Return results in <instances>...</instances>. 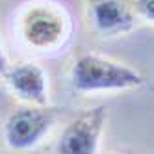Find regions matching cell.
Segmentation results:
<instances>
[{
	"instance_id": "1",
	"label": "cell",
	"mask_w": 154,
	"mask_h": 154,
	"mask_svg": "<svg viewBox=\"0 0 154 154\" xmlns=\"http://www.w3.org/2000/svg\"><path fill=\"white\" fill-rule=\"evenodd\" d=\"M20 37L30 48L39 52H52L65 47L71 39L72 23L63 8L50 2L30 4L19 19Z\"/></svg>"
},
{
	"instance_id": "2",
	"label": "cell",
	"mask_w": 154,
	"mask_h": 154,
	"mask_svg": "<svg viewBox=\"0 0 154 154\" xmlns=\"http://www.w3.org/2000/svg\"><path fill=\"white\" fill-rule=\"evenodd\" d=\"M72 87L80 93L123 91L139 87L145 78L139 71L100 54H82L71 71Z\"/></svg>"
},
{
	"instance_id": "3",
	"label": "cell",
	"mask_w": 154,
	"mask_h": 154,
	"mask_svg": "<svg viewBox=\"0 0 154 154\" xmlns=\"http://www.w3.org/2000/svg\"><path fill=\"white\" fill-rule=\"evenodd\" d=\"M56 113L47 106L19 108L8 117L4 126V137L9 149L26 150L35 147L52 128Z\"/></svg>"
},
{
	"instance_id": "4",
	"label": "cell",
	"mask_w": 154,
	"mask_h": 154,
	"mask_svg": "<svg viewBox=\"0 0 154 154\" xmlns=\"http://www.w3.org/2000/svg\"><path fill=\"white\" fill-rule=\"evenodd\" d=\"M106 123V108L97 106L82 112L63 128L56 143V154H97Z\"/></svg>"
},
{
	"instance_id": "5",
	"label": "cell",
	"mask_w": 154,
	"mask_h": 154,
	"mask_svg": "<svg viewBox=\"0 0 154 154\" xmlns=\"http://www.w3.org/2000/svg\"><path fill=\"white\" fill-rule=\"evenodd\" d=\"M93 28L102 35H121L136 28L139 15L134 0H85Z\"/></svg>"
},
{
	"instance_id": "6",
	"label": "cell",
	"mask_w": 154,
	"mask_h": 154,
	"mask_svg": "<svg viewBox=\"0 0 154 154\" xmlns=\"http://www.w3.org/2000/svg\"><path fill=\"white\" fill-rule=\"evenodd\" d=\"M4 78L9 89L20 100L32 106H47L48 102V76L37 63H19L8 67Z\"/></svg>"
},
{
	"instance_id": "7",
	"label": "cell",
	"mask_w": 154,
	"mask_h": 154,
	"mask_svg": "<svg viewBox=\"0 0 154 154\" xmlns=\"http://www.w3.org/2000/svg\"><path fill=\"white\" fill-rule=\"evenodd\" d=\"M134 8H136V13L139 17L152 23V19H154V0H134Z\"/></svg>"
},
{
	"instance_id": "8",
	"label": "cell",
	"mask_w": 154,
	"mask_h": 154,
	"mask_svg": "<svg viewBox=\"0 0 154 154\" xmlns=\"http://www.w3.org/2000/svg\"><path fill=\"white\" fill-rule=\"evenodd\" d=\"M8 67H9V63H8V58H6L4 47H2V43H0V76H4V74H6Z\"/></svg>"
},
{
	"instance_id": "9",
	"label": "cell",
	"mask_w": 154,
	"mask_h": 154,
	"mask_svg": "<svg viewBox=\"0 0 154 154\" xmlns=\"http://www.w3.org/2000/svg\"><path fill=\"white\" fill-rule=\"evenodd\" d=\"M113 154H132V152H113Z\"/></svg>"
}]
</instances>
